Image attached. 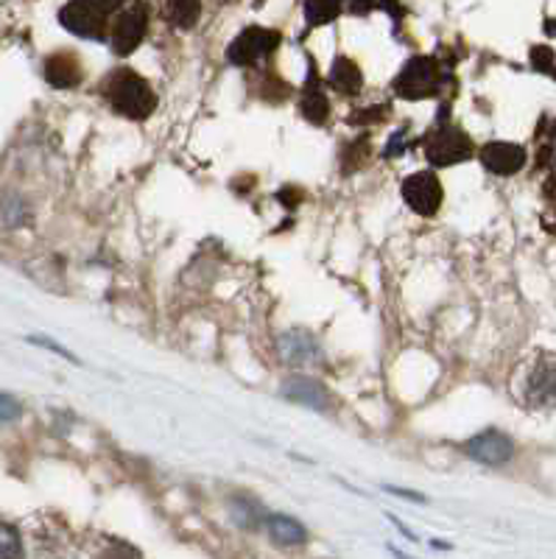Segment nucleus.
Wrapping results in <instances>:
<instances>
[{"label": "nucleus", "instance_id": "obj_1", "mask_svg": "<svg viewBox=\"0 0 556 559\" xmlns=\"http://www.w3.org/2000/svg\"><path fill=\"white\" fill-rule=\"evenodd\" d=\"M109 98V107L123 118L132 121H146L149 115L157 109V96H154L152 84L132 70H118L104 87Z\"/></svg>", "mask_w": 556, "mask_h": 559}, {"label": "nucleus", "instance_id": "obj_2", "mask_svg": "<svg viewBox=\"0 0 556 559\" xmlns=\"http://www.w3.org/2000/svg\"><path fill=\"white\" fill-rule=\"evenodd\" d=\"M59 23L76 37L104 39L109 23V7L90 3V0H73V3H64L59 9Z\"/></svg>", "mask_w": 556, "mask_h": 559}, {"label": "nucleus", "instance_id": "obj_3", "mask_svg": "<svg viewBox=\"0 0 556 559\" xmlns=\"http://www.w3.org/2000/svg\"><path fill=\"white\" fill-rule=\"evenodd\" d=\"M425 157L434 163V166H456V163H464V159L473 157V140L456 127H439L425 138L423 143Z\"/></svg>", "mask_w": 556, "mask_h": 559}, {"label": "nucleus", "instance_id": "obj_4", "mask_svg": "<svg viewBox=\"0 0 556 559\" xmlns=\"http://www.w3.org/2000/svg\"><path fill=\"white\" fill-rule=\"evenodd\" d=\"M439 62L434 57H417L411 59L403 70H400L394 90L398 96L409 98V102H423L430 98L439 90Z\"/></svg>", "mask_w": 556, "mask_h": 559}, {"label": "nucleus", "instance_id": "obj_5", "mask_svg": "<svg viewBox=\"0 0 556 559\" xmlns=\"http://www.w3.org/2000/svg\"><path fill=\"white\" fill-rule=\"evenodd\" d=\"M149 32V9L143 3H134V7L120 9L118 17L113 23V51L118 57H127L143 43Z\"/></svg>", "mask_w": 556, "mask_h": 559}, {"label": "nucleus", "instance_id": "obj_6", "mask_svg": "<svg viewBox=\"0 0 556 559\" xmlns=\"http://www.w3.org/2000/svg\"><path fill=\"white\" fill-rule=\"evenodd\" d=\"M442 182L437 179V174L430 171H417L411 174L403 182V199L417 216H434L439 207H442Z\"/></svg>", "mask_w": 556, "mask_h": 559}, {"label": "nucleus", "instance_id": "obj_7", "mask_svg": "<svg viewBox=\"0 0 556 559\" xmlns=\"http://www.w3.org/2000/svg\"><path fill=\"white\" fill-rule=\"evenodd\" d=\"M280 45V34L272 28H247L229 43L227 59L233 64H255L258 59L269 57Z\"/></svg>", "mask_w": 556, "mask_h": 559}, {"label": "nucleus", "instance_id": "obj_8", "mask_svg": "<svg viewBox=\"0 0 556 559\" xmlns=\"http://www.w3.org/2000/svg\"><path fill=\"white\" fill-rule=\"evenodd\" d=\"M464 453L475 462L498 467V464H506L514 456V442L500 431H481L473 439H468Z\"/></svg>", "mask_w": 556, "mask_h": 559}, {"label": "nucleus", "instance_id": "obj_9", "mask_svg": "<svg viewBox=\"0 0 556 559\" xmlns=\"http://www.w3.org/2000/svg\"><path fill=\"white\" fill-rule=\"evenodd\" d=\"M481 163L484 168L498 177H512L520 168L525 166V152L514 143H504V140H495V143H487L481 148Z\"/></svg>", "mask_w": 556, "mask_h": 559}, {"label": "nucleus", "instance_id": "obj_10", "mask_svg": "<svg viewBox=\"0 0 556 559\" xmlns=\"http://www.w3.org/2000/svg\"><path fill=\"white\" fill-rule=\"evenodd\" d=\"M283 397L299 403V406L314 408V412H324L330 406V392L314 378H288L283 383Z\"/></svg>", "mask_w": 556, "mask_h": 559}, {"label": "nucleus", "instance_id": "obj_11", "mask_svg": "<svg viewBox=\"0 0 556 559\" xmlns=\"http://www.w3.org/2000/svg\"><path fill=\"white\" fill-rule=\"evenodd\" d=\"M525 392L534 406H556V358H545L534 367Z\"/></svg>", "mask_w": 556, "mask_h": 559}, {"label": "nucleus", "instance_id": "obj_12", "mask_svg": "<svg viewBox=\"0 0 556 559\" xmlns=\"http://www.w3.org/2000/svg\"><path fill=\"white\" fill-rule=\"evenodd\" d=\"M280 358L292 367L299 364H310L319 358V344L314 342V336L303 331H288L280 336Z\"/></svg>", "mask_w": 556, "mask_h": 559}, {"label": "nucleus", "instance_id": "obj_13", "mask_svg": "<svg viewBox=\"0 0 556 559\" xmlns=\"http://www.w3.org/2000/svg\"><path fill=\"white\" fill-rule=\"evenodd\" d=\"M82 62L73 53H54L45 62V79H48V84H54L59 90L76 87L82 82Z\"/></svg>", "mask_w": 556, "mask_h": 559}, {"label": "nucleus", "instance_id": "obj_14", "mask_svg": "<svg viewBox=\"0 0 556 559\" xmlns=\"http://www.w3.org/2000/svg\"><path fill=\"white\" fill-rule=\"evenodd\" d=\"M330 84H333L339 93H358L364 87V73H360L358 64L347 57H339L330 68Z\"/></svg>", "mask_w": 556, "mask_h": 559}, {"label": "nucleus", "instance_id": "obj_15", "mask_svg": "<svg viewBox=\"0 0 556 559\" xmlns=\"http://www.w3.org/2000/svg\"><path fill=\"white\" fill-rule=\"evenodd\" d=\"M299 109H303V118H308L310 123H324L330 118V102L314 76H310V82L305 84V96H303V104H299Z\"/></svg>", "mask_w": 556, "mask_h": 559}, {"label": "nucleus", "instance_id": "obj_16", "mask_svg": "<svg viewBox=\"0 0 556 559\" xmlns=\"http://www.w3.org/2000/svg\"><path fill=\"white\" fill-rule=\"evenodd\" d=\"M269 534H272L274 543H280V546H303L308 540V532H305L303 523L288 515L269 518Z\"/></svg>", "mask_w": 556, "mask_h": 559}, {"label": "nucleus", "instance_id": "obj_17", "mask_svg": "<svg viewBox=\"0 0 556 559\" xmlns=\"http://www.w3.org/2000/svg\"><path fill=\"white\" fill-rule=\"evenodd\" d=\"M165 14H168V20H171L177 28H193L197 26L199 14H202V7L193 3V0H174V3L165 7Z\"/></svg>", "mask_w": 556, "mask_h": 559}, {"label": "nucleus", "instance_id": "obj_18", "mask_svg": "<svg viewBox=\"0 0 556 559\" xmlns=\"http://www.w3.org/2000/svg\"><path fill=\"white\" fill-rule=\"evenodd\" d=\"M303 12L305 17H308L310 26L317 28L333 23V20L342 14V7H339V3H328V0H308L303 7Z\"/></svg>", "mask_w": 556, "mask_h": 559}, {"label": "nucleus", "instance_id": "obj_19", "mask_svg": "<svg viewBox=\"0 0 556 559\" xmlns=\"http://www.w3.org/2000/svg\"><path fill=\"white\" fill-rule=\"evenodd\" d=\"M23 557V543H20L17 528L0 521V559H20Z\"/></svg>", "mask_w": 556, "mask_h": 559}, {"label": "nucleus", "instance_id": "obj_20", "mask_svg": "<svg viewBox=\"0 0 556 559\" xmlns=\"http://www.w3.org/2000/svg\"><path fill=\"white\" fill-rule=\"evenodd\" d=\"M233 509H235V521L240 523V526H258L260 523V507L255 501H249V498H235L233 501Z\"/></svg>", "mask_w": 556, "mask_h": 559}, {"label": "nucleus", "instance_id": "obj_21", "mask_svg": "<svg viewBox=\"0 0 556 559\" xmlns=\"http://www.w3.org/2000/svg\"><path fill=\"white\" fill-rule=\"evenodd\" d=\"M20 414H23V406H20L17 397L0 392V426H7V423L20 419Z\"/></svg>", "mask_w": 556, "mask_h": 559}, {"label": "nucleus", "instance_id": "obj_22", "mask_svg": "<svg viewBox=\"0 0 556 559\" xmlns=\"http://www.w3.org/2000/svg\"><path fill=\"white\" fill-rule=\"evenodd\" d=\"M28 342H32V344H39V347H45V349H51V353H59V356H62V358H68V361H76V358H73V353H70V349H64L62 344L51 342V338L32 336V338H28Z\"/></svg>", "mask_w": 556, "mask_h": 559}, {"label": "nucleus", "instance_id": "obj_23", "mask_svg": "<svg viewBox=\"0 0 556 559\" xmlns=\"http://www.w3.org/2000/svg\"><path fill=\"white\" fill-rule=\"evenodd\" d=\"M531 59H534V64H537V68H551V62H554V53L548 51V48H534V51H531Z\"/></svg>", "mask_w": 556, "mask_h": 559}, {"label": "nucleus", "instance_id": "obj_24", "mask_svg": "<svg viewBox=\"0 0 556 559\" xmlns=\"http://www.w3.org/2000/svg\"><path fill=\"white\" fill-rule=\"evenodd\" d=\"M392 496H400V498H409V501H425V496H419V492H411V489H400V487H386Z\"/></svg>", "mask_w": 556, "mask_h": 559}, {"label": "nucleus", "instance_id": "obj_25", "mask_svg": "<svg viewBox=\"0 0 556 559\" xmlns=\"http://www.w3.org/2000/svg\"><path fill=\"white\" fill-rule=\"evenodd\" d=\"M392 554H394V557H398V559H411V557H405L403 551H398V548H392Z\"/></svg>", "mask_w": 556, "mask_h": 559}]
</instances>
